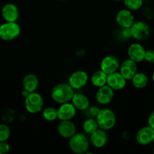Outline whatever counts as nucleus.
<instances>
[{
    "mask_svg": "<svg viewBox=\"0 0 154 154\" xmlns=\"http://www.w3.org/2000/svg\"><path fill=\"white\" fill-rule=\"evenodd\" d=\"M153 153H154V147H153Z\"/></svg>",
    "mask_w": 154,
    "mask_h": 154,
    "instance_id": "obj_36",
    "label": "nucleus"
},
{
    "mask_svg": "<svg viewBox=\"0 0 154 154\" xmlns=\"http://www.w3.org/2000/svg\"><path fill=\"white\" fill-rule=\"evenodd\" d=\"M69 146L71 150L75 153H87L90 148V142L88 138L84 134L76 132L69 138Z\"/></svg>",
    "mask_w": 154,
    "mask_h": 154,
    "instance_id": "obj_3",
    "label": "nucleus"
},
{
    "mask_svg": "<svg viewBox=\"0 0 154 154\" xmlns=\"http://www.w3.org/2000/svg\"><path fill=\"white\" fill-rule=\"evenodd\" d=\"M126 8L130 11H138L143 7L144 0H123Z\"/></svg>",
    "mask_w": 154,
    "mask_h": 154,
    "instance_id": "obj_25",
    "label": "nucleus"
},
{
    "mask_svg": "<svg viewBox=\"0 0 154 154\" xmlns=\"http://www.w3.org/2000/svg\"><path fill=\"white\" fill-rule=\"evenodd\" d=\"M153 2V0H144V3H145L147 5H150L152 2Z\"/></svg>",
    "mask_w": 154,
    "mask_h": 154,
    "instance_id": "obj_33",
    "label": "nucleus"
},
{
    "mask_svg": "<svg viewBox=\"0 0 154 154\" xmlns=\"http://www.w3.org/2000/svg\"><path fill=\"white\" fill-rule=\"evenodd\" d=\"M39 84V81L38 77L35 74L29 73L24 76L23 79V90H26L29 93L35 92Z\"/></svg>",
    "mask_w": 154,
    "mask_h": 154,
    "instance_id": "obj_20",
    "label": "nucleus"
},
{
    "mask_svg": "<svg viewBox=\"0 0 154 154\" xmlns=\"http://www.w3.org/2000/svg\"><path fill=\"white\" fill-rule=\"evenodd\" d=\"M137 72H138L137 63L131 59H126L120 65V73L126 81L132 79Z\"/></svg>",
    "mask_w": 154,
    "mask_h": 154,
    "instance_id": "obj_9",
    "label": "nucleus"
},
{
    "mask_svg": "<svg viewBox=\"0 0 154 154\" xmlns=\"http://www.w3.org/2000/svg\"><path fill=\"white\" fill-rule=\"evenodd\" d=\"M147 63H154V50L150 49L145 51V54H144V59Z\"/></svg>",
    "mask_w": 154,
    "mask_h": 154,
    "instance_id": "obj_28",
    "label": "nucleus"
},
{
    "mask_svg": "<svg viewBox=\"0 0 154 154\" xmlns=\"http://www.w3.org/2000/svg\"><path fill=\"white\" fill-rule=\"evenodd\" d=\"M42 117L47 121H54L57 119V109L53 107H48L42 112Z\"/></svg>",
    "mask_w": 154,
    "mask_h": 154,
    "instance_id": "obj_24",
    "label": "nucleus"
},
{
    "mask_svg": "<svg viewBox=\"0 0 154 154\" xmlns=\"http://www.w3.org/2000/svg\"><path fill=\"white\" fill-rule=\"evenodd\" d=\"M99 129L105 131L110 130L116 124V115L112 110L109 108H102L99 110L96 117Z\"/></svg>",
    "mask_w": 154,
    "mask_h": 154,
    "instance_id": "obj_2",
    "label": "nucleus"
},
{
    "mask_svg": "<svg viewBox=\"0 0 154 154\" xmlns=\"http://www.w3.org/2000/svg\"><path fill=\"white\" fill-rule=\"evenodd\" d=\"M77 128L75 123L71 120H61L57 126V131L61 137L64 138H70L76 133Z\"/></svg>",
    "mask_w": 154,
    "mask_h": 154,
    "instance_id": "obj_16",
    "label": "nucleus"
},
{
    "mask_svg": "<svg viewBox=\"0 0 154 154\" xmlns=\"http://www.w3.org/2000/svg\"><path fill=\"white\" fill-rule=\"evenodd\" d=\"M120 61L116 57L113 55H108L104 57L101 61V70L103 71L107 75L117 72L120 68Z\"/></svg>",
    "mask_w": 154,
    "mask_h": 154,
    "instance_id": "obj_10",
    "label": "nucleus"
},
{
    "mask_svg": "<svg viewBox=\"0 0 154 154\" xmlns=\"http://www.w3.org/2000/svg\"><path fill=\"white\" fill-rule=\"evenodd\" d=\"M20 33V27L17 22H5L0 26V38L3 41H12Z\"/></svg>",
    "mask_w": 154,
    "mask_h": 154,
    "instance_id": "obj_5",
    "label": "nucleus"
},
{
    "mask_svg": "<svg viewBox=\"0 0 154 154\" xmlns=\"http://www.w3.org/2000/svg\"><path fill=\"white\" fill-rule=\"evenodd\" d=\"M152 80H153V81L154 82V72H153V75H152Z\"/></svg>",
    "mask_w": 154,
    "mask_h": 154,
    "instance_id": "obj_34",
    "label": "nucleus"
},
{
    "mask_svg": "<svg viewBox=\"0 0 154 154\" xmlns=\"http://www.w3.org/2000/svg\"><path fill=\"white\" fill-rule=\"evenodd\" d=\"M83 129L84 132L88 135H91L92 133H93L95 131L99 129V126H98L96 119L93 117L87 119L83 124Z\"/></svg>",
    "mask_w": 154,
    "mask_h": 154,
    "instance_id": "obj_23",
    "label": "nucleus"
},
{
    "mask_svg": "<svg viewBox=\"0 0 154 154\" xmlns=\"http://www.w3.org/2000/svg\"><path fill=\"white\" fill-rule=\"evenodd\" d=\"M135 139L140 145L147 146L151 144L154 140V129L149 126L141 128L137 132Z\"/></svg>",
    "mask_w": 154,
    "mask_h": 154,
    "instance_id": "obj_8",
    "label": "nucleus"
},
{
    "mask_svg": "<svg viewBox=\"0 0 154 154\" xmlns=\"http://www.w3.org/2000/svg\"><path fill=\"white\" fill-rule=\"evenodd\" d=\"M142 14L144 15V17L146 19L150 20L153 19L154 18L153 9L152 8L150 5L144 6L142 8Z\"/></svg>",
    "mask_w": 154,
    "mask_h": 154,
    "instance_id": "obj_27",
    "label": "nucleus"
},
{
    "mask_svg": "<svg viewBox=\"0 0 154 154\" xmlns=\"http://www.w3.org/2000/svg\"><path fill=\"white\" fill-rule=\"evenodd\" d=\"M131 81H132V85L134 86V87L141 90V89H144L147 87L149 80L148 77L146 74L143 73V72H137V73L134 75Z\"/></svg>",
    "mask_w": 154,
    "mask_h": 154,
    "instance_id": "obj_21",
    "label": "nucleus"
},
{
    "mask_svg": "<svg viewBox=\"0 0 154 154\" xmlns=\"http://www.w3.org/2000/svg\"><path fill=\"white\" fill-rule=\"evenodd\" d=\"M77 109L72 102L61 104L57 109V118L60 120H71L76 115Z\"/></svg>",
    "mask_w": 154,
    "mask_h": 154,
    "instance_id": "obj_13",
    "label": "nucleus"
},
{
    "mask_svg": "<svg viewBox=\"0 0 154 154\" xmlns=\"http://www.w3.org/2000/svg\"><path fill=\"white\" fill-rule=\"evenodd\" d=\"M107 78H108V75L100 69L95 72L92 75L90 81L93 86L99 88L107 84Z\"/></svg>",
    "mask_w": 154,
    "mask_h": 154,
    "instance_id": "obj_22",
    "label": "nucleus"
},
{
    "mask_svg": "<svg viewBox=\"0 0 154 154\" xmlns=\"http://www.w3.org/2000/svg\"><path fill=\"white\" fill-rule=\"evenodd\" d=\"M2 16L6 22H17L19 18V10L16 5L7 3L2 8Z\"/></svg>",
    "mask_w": 154,
    "mask_h": 154,
    "instance_id": "obj_14",
    "label": "nucleus"
},
{
    "mask_svg": "<svg viewBox=\"0 0 154 154\" xmlns=\"http://www.w3.org/2000/svg\"><path fill=\"white\" fill-rule=\"evenodd\" d=\"M87 111H89V114L90 115V117H96V116H97L98 113H99V108H97V107H89L88 108H87Z\"/></svg>",
    "mask_w": 154,
    "mask_h": 154,
    "instance_id": "obj_30",
    "label": "nucleus"
},
{
    "mask_svg": "<svg viewBox=\"0 0 154 154\" xmlns=\"http://www.w3.org/2000/svg\"><path fill=\"white\" fill-rule=\"evenodd\" d=\"M74 93V89L69 84L61 83L53 88L51 91V97L54 102L61 105L70 102Z\"/></svg>",
    "mask_w": 154,
    "mask_h": 154,
    "instance_id": "obj_1",
    "label": "nucleus"
},
{
    "mask_svg": "<svg viewBox=\"0 0 154 154\" xmlns=\"http://www.w3.org/2000/svg\"><path fill=\"white\" fill-rule=\"evenodd\" d=\"M113 1H115V2H120V1H123V0H113Z\"/></svg>",
    "mask_w": 154,
    "mask_h": 154,
    "instance_id": "obj_35",
    "label": "nucleus"
},
{
    "mask_svg": "<svg viewBox=\"0 0 154 154\" xmlns=\"http://www.w3.org/2000/svg\"><path fill=\"white\" fill-rule=\"evenodd\" d=\"M10 150V145L5 141H0V154L6 153Z\"/></svg>",
    "mask_w": 154,
    "mask_h": 154,
    "instance_id": "obj_29",
    "label": "nucleus"
},
{
    "mask_svg": "<svg viewBox=\"0 0 154 154\" xmlns=\"http://www.w3.org/2000/svg\"><path fill=\"white\" fill-rule=\"evenodd\" d=\"M130 29L132 37L138 42L146 40L150 35V26L147 23L143 20H138L136 22L135 21Z\"/></svg>",
    "mask_w": 154,
    "mask_h": 154,
    "instance_id": "obj_6",
    "label": "nucleus"
},
{
    "mask_svg": "<svg viewBox=\"0 0 154 154\" xmlns=\"http://www.w3.org/2000/svg\"><path fill=\"white\" fill-rule=\"evenodd\" d=\"M60 1H66V0H60Z\"/></svg>",
    "mask_w": 154,
    "mask_h": 154,
    "instance_id": "obj_37",
    "label": "nucleus"
},
{
    "mask_svg": "<svg viewBox=\"0 0 154 154\" xmlns=\"http://www.w3.org/2000/svg\"><path fill=\"white\" fill-rule=\"evenodd\" d=\"M90 141L95 147L102 148L108 142V135L106 131L99 128L90 135Z\"/></svg>",
    "mask_w": 154,
    "mask_h": 154,
    "instance_id": "obj_18",
    "label": "nucleus"
},
{
    "mask_svg": "<svg viewBox=\"0 0 154 154\" xmlns=\"http://www.w3.org/2000/svg\"><path fill=\"white\" fill-rule=\"evenodd\" d=\"M123 32L122 34L123 36L126 38H129L132 37V32H131V29L130 28H123Z\"/></svg>",
    "mask_w": 154,
    "mask_h": 154,
    "instance_id": "obj_32",
    "label": "nucleus"
},
{
    "mask_svg": "<svg viewBox=\"0 0 154 154\" xmlns=\"http://www.w3.org/2000/svg\"><path fill=\"white\" fill-rule=\"evenodd\" d=\"M44 107V99L42 95L36 92L29 93L25 98V108L30 114L40 112Z\"/></svg>",
    "mask_w": 154,
    "mask_h": 154,
    "instance_id": "obj_4",
    "label": "nucleus"
},
{
    "mask_svg": "<svg viewBox=\"0 0 154 154\" xmlns=\"http://www.w3.org/2000/svg\"><path fill=\"white\" fill-rule=\"evenodd\" d=\"M11 135V129L5 123L0 124V141H5Z\"/></svg>",
    "mask_w": 154,
    "mask_h": 154,
    "instance_id": "obj_26",
    "label": "nucleus"
},
{
    "mask_svg": "<svg viewBox=\"0 0 154 154\" xmlns=\"http://www.w3.org/2000/svg\"><path fill=\"white\" fill-rule=\"evenodd\" d=\"M145 51L146 50L141 44L133 43L129 45L127 54L129 59L138 63L144 61Z\"/></svg>",
    "mask_w": 154,
    "mask_h": 154,
    "instance_id": "obj_17",
    "label": "nucleus"
},
{
    "mask_svg": "<svg viewBox=\"0 0 154 154\" xmlns=\"http://www.w3.org/2000/svg\"><path fill=\"white\" fill-rule=\"evenodd\" d=\"M116 22L122 28H130L135 22V17L132 11L121 9L116 15Z\"/></svg>",
    "mask_w": 154,
    "mask_h": 154,
    "instance_id": "obj_11",
    "label": "nucleus"
},
{
    "mask_svg": "<svg viewBox=\"0 0 154 154\" xmlns=\"http://www.w3.org/2000/svg\"><path fill=\"white\" fill-rule=\"evenodd\" d=\"M89 77L86 72L78 70L73 72L69 78V84L74 90H80L88 82Z\"/></svg>",
    "mask_w": 154,
    "mask_h": 154,
    "instance_id": "obj_7",
    "label": "nucleus"
},
{
    "mask_svg": "<svg viewBox=\"0 0 154 154\" xmlns=\"http://www.w3.org/2000/svg\"><path fill=\"white\" fill-rule=\"evenodd\" d=\"M72 103L78 111H87L90 107V100L83 93H74L72 98Z\"/></svg>",
    "mask_w": 154,
    "mask_h": 154,
    "instance_id": "obj_19",
    "label": "nucleus"
},
{
    "mask_svg": "<svg viewBox=\"0 0 154 154\" xmlns=\"http://www.w3.org/2000/svg\"><path fill=\"white\" fill-rule=\"evenodd\" d=\"M114 96V90H113L108 85L102 86L99 87L96 93V101L100 105H105L112 102Z\"/></svg>",
    "mask_w": 154,
    "mask_h": 154,
    "instance_id": "obj_12",
    "label": "nucleus"
},
{
    "mask_svg": "<svg viewBox=\"0 0 154 154\" xmlns=\"http://www.w3.org/2000/svg\"><path fill=\"white\" fill-rule=\"evenodd\" d=\"M147 123H148L149 126H150V127L153 128L154 129V111H152L150 114V115L148 116V118H147Z\"/></svg>",
    "mask_w": 154,
    "mask_h": 154,
    "instance_id": "obj_31",
    "label": "nucleus"
},
{
    "mask_svg": "<svg viewBox=\"0 0 154 154\" xmlns=\"http://www.w3.org/2000/svg\"><path fill=\"white\" fill-rule=\"evenodd\" d=\"M106 84L113 90H121L126 87V80L122 76L120 72H115L108 75Z\"/></svg>",
    "mask_w": 154,
    "mask_h": 154,
    "instance_id": "obj_15",
    "label": "nucleus"
}]
</instances>
